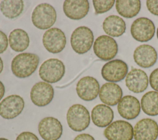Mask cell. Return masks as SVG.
<instances>
[{"instance_id":"1","label":"cell","mask_w":158,"mask_h":140,"mask_svg":"<svg viewBox=\"0 0 158 140\" xmlns=\"http://www.w3.org/2000/svg\"><path fill=\"white\" fill-rule=\"evenodd\" d=\"M39 62L40 58L35 54L29 52L20 53L15 56L12 60V72L18 78H27L35 72Z\"/></svg>"},{"instance_id":"2","label":"cell","mask_w":158,"mask_h":140,"mask_svg":"<svg viewBox=\"0 0 158 140\" xmlns=\"http://www.w3.org/2000/svg\"><path fill=\"white\" fill-rule=\"evenodd\" d=\"M57 14L53 6L48 3H41L36 6L31 14L33 24L38 29L46 30L56 22Z\"/></svg>"},{"instance_id":"3","label":"cell","mask_w":158,"mask_h":140,"mask_svg":"<svg viewBox=\"0 0 158 140\" xmlns=\"http://www.w3.org/2000/svg\"><path fill=\"white\" fill-rule=\"evenodd\" d=\"M67 121L69 126L74 131L86 130L90 123V115L88 110L83 105H72L67 112Z\"/></svg>"},{"instance_id":"4","label":"cell","mask_w":158,"mask_h":140,"mask_svg":"<svg viewBox=\"0 0 158 140\" xmlns=\"http://www.w3.org/2000/svg\"><path fill=\"white\" fill-rule=\"evenodd\" d=\"M65 72L64 63L57 59H49L41 65L39 69L40 77L45 82L54 83L60 81Z\"/></svg>"},{"instance_id":"5","label":"cell","mask_w":158,"mask_h":140,"mask_svg":"<svg viewBox=\"0 0 158 140\" xmlns=\"http://www.w3.org/2000/svg\"><path fill=\"white\" fill-rule=\"evenodd\" d=\"M94 41L93 33L85 26L77 28L70 38V44L73 50L77 54H83L89 51Z\"/></svg>"},{"instance_id":"6","label":"cell","mask_w":158,"mask_h":140,"mask_svg":"<svg viewBox=\"0 0 158 140\" xmlns=\"http://www.w3.org/2000/svg\"><path fill=\"white\" fill-rule=\"evenodd\" d=\"M95 55L102 60H109L115 57L118 52L116 41L108 35L98 36L93 44Z\"/></svg>"},{"instance_id":"7","label":"cell","mask_w":158,"mask_h":140,"mask_svg":"<svg viewBox=\"0 0 158 140\" xmlns=\"http://www.w3.org/2000/svg\"><path fill=\"white\" fill-rule=\"evenodd\" d=\"M104 135L107 140H132L133 128L127 121L116 120L106 127Z\"/></svg>"},{"instance_id":"8","label":"cell","mask_w":158,"mask_h":140,"mask_svg":"<svg viewBox=\"0 0 158 140\" xmlns=\"http://www.w3.org/2000/svg\"><path fill=\"white\" fill-rule=\"evenodd\" d=\"M128 72L127 64L120 59H115L106 63L102 69V78L109 82H118L126 77Z\"/></svg>"},{"instance_id":"9","label":"cell","mask_w":158,"mask_h":140,"mask_svg":"<svg viewBox=\"0 0 158 140\" xmlns=\"http://www.w3.org/2000/svg\"><path fill=\"white\" fill-rule=\"evenodd\" d=\"M130 32L132 37L139 42L151 40L155 34V26L153 22L146 17H139L131 24Z\"/></svg>"},{"instance_id":"10","label":"cell","mask_w":158,"mask_h":140,"mask_svg":"<svg viewBox=\"0 0 158 140\" xmlns=\"http://www.w3.org/2000/svg\"><path fill=\"white\" fill-rule=\"evenodd\" d=\"M43 44L51 53L60 52L66 44V37L64 33L58 28H51L46 31L43 36Z\"/></svg>"},{"instance_id":"11","label":"cell","mask_w":158,"mask_h":140,"mask_svg":"<svg viewBox=\"0 0 158 140\" xmlns=\"http://www.w3.org/2000/svg\"><path fill=\"white\" fill-rule=\"evenodd\" d=\"M24 106L25 102L21 96L10 95L0 102V115L4 119H13L22 113Z\"/></svg>"},{"instance_id":"12","label":"cell","mask_w":158,"mask_h":140,"mask_svg":"<svg viewBox=\"0 0 158 140\" xmlns=\"http://www.w3.org/2000/svg\"><path fill=\"white\" fill-rule=\"evenodd\" d=\"M38 132L44 140H58L62 134V125L58 119L47 117L40 121Z\"/></svg>"},{"instance_id":"13","label":"cell","mask_w":158,"mask_h":140,"mask_svg":"<svg viewBox=\"0 0 158 140\" xmlns=\"http://www.w3.org/2000/svg\"><path fill=\"white\" fill-rule=\"evenodd\" d=\"M54 97V89L49 83L43 81L36 83L31 88L30 99L31 102L38 107L48 105Z\"/></svg>"},{"instance_id":"14","label":"cell","mask_w":158,"mask_h":140,"mask_svg":"<svg viewBox=\"0 0 158 140\" xmlns=\"http://www.w3.org/2000/svg\"><path fill=\"white\" fill-rule=\"evenodd\" d=\"M158 136V124L151 118H143L134 126L135 140H156Z\"/></svg>"},{"instance_id":"15","label":"cell","mask_w":158,"mask_h":140,"mask_svg":"<svg viewBox=\"0 0 158 140\" xmlns=\"http://www.w3.org/2000/svg\"><path fill=\"white\" fill-rule=\"evenodd\" d=\"M99 90V82L96 78L90 76L81 78L76 86V91L78 97L85 101H91L96 99Z\"/></svg>"},{"instance_id":"16","label":"cell","mask_w":158,"mask_h":140,"mask_svg":"<svg viewBox=\"0 0 158 140\" xmlns=\"http://www.w3.org/2000/svg\"><path fill=\"white\" fill-rule=\"evenodd\" d=\"M149 80L146 72L139 68H132L125 77V84L128 89L135 93L144 91L148 86Z\"/></svg>"},{"instance_id":"17","label":"cell","mask_w":158,"mask_h":140,"mask_svg":"<svg viewBox=\"0 0 158 140\" xmlns=\"http://www.w3.org/2000/svg\"><path fill=\"white\" fill-rule=\"evenodd\" d=\"M133 59L138 66L143 68H149L156 62L157 53L152 46L148 44H141L135 49Z\"/></svg>"},{"instance_id":"18","label":"cell","mask_w":158,"mask_h":140,"mask_svg":"<svg viewBox=\"0 0 158 140\" xmlns=\"http://www.w3.org/2000/svg\"><path fill=\"white\" fill-rule=\"evenodd\" d=\"M117 110L119 115L123 118L133 120L139 115L141 105L136 97L127 95L123 96L118 102Z\"/></svg>"},{"instance_id":"19","label":"cell","mask_w":158,"mask_h":140,"mask_svg":"<svg viewBox=\"0 0 158 140\" xmlns=\"http://www.w3.org/2000/svg\"><path fill=\"white\" fill-rule=\"evenodd\" d=\"M89 9V4L87 0H66L63 4L65 15L73 20L84 18L88 14Z\"/></svg>"},{"instance_id":"20","label":"cell","mask_w":158,"mask_h":140,"mask_svg":"<svg viewBox=\"0 0 158 140\" xmlns=\"http://www.w3.org/2000/svg\"><path fill=\"white\" fill-rule=\"evenodd\" d=\"M123 92L120 86L115 83H104L100 88L99 97L101 102L107 105L114 106L122 98Z\"/></svg>"},{"instance_id":"21","label":"cell","mask_w":158,"mask_h":140,"mask_svg":"<svg viewBox=\"0 0 158 140\" xmlns=\"http://www.w3.org/2000/svg\"><path fill=\"white\" fill-rule=\"evenodd\" d=\"M114 117L112 109L104 104H98L91 110V120L98 127L104 128L109 126Z\"/></svg>"},{"instance_id":"22","label":"cell","mask_w":158,"mask_h":140,"mask_svg":"<svg viewBox=\"0 0 158 140\" xmlns=\"http://www.w3.org/2000/svg\"><path fill=\"white\" fill-rule=\"evenodd\" d=\"M102 28L104 32L109 36L118 37L125 32L126 24L121 17L111 15L104 19Z\"/></svg>"},{"instance_id":"23","label":"cell","mask_w":158,"mask_h":140,"mask_svg":"<svg viewBox=\"0 0 158 140\" xmlns=\"http://www.w3.org/2000/svg\"><path fill=\"white\" fill-rule=\"evenodd\" d=\"M9 43L10 48L15 52H22L27 49L30 39L27 33L20 28L12 30L9 36Z\"/></svg>"},{"instance_id":"24","label":"cell","mask_w":158,"mask_h":140,"mask_svg":"<svg viewBox=\"0 0 158 140\" xmlns=\"http://www.w3.org/2000/svg\"><path fill=\"white\" fill-rule=\"evenodd\" d=\"M115 8L119 15L127 19H131L139 12L141 1L139 0H117Z\"/></svg>"},{"instance_id":"25","label":"cell","mask_w":158,"mask_h":140,"mask_svg":"<svg viewBox=\"0 0 158 140\" xmlns=\"http://www.w3.org/2000/svg\"><path fill=\"white\" fill-rule=\"evenodd\" d=\"M141 107L148 115H158V92L150 91L145 93L141 99Z\"/></svg>"},{"instance_id":"26","label":"cell","mask_w":158,"mask_h":140,"mask_svg":"<svg viewBox=\"0 0 158 140\" xmlns=\"http://www.w3.org/2000/svg\"><path fill=\"white\" fill-rule=\"evenodd\" d=\"M23 1L22 0H4L0 3V10L2 14L9 19L19 17L23 12Z\"/></svg>"},{"instance_id":"27","label":"cell","mask_w":158,"mask_h":140,"mask_svg":"<svg viewBox=\"0 0 158 140\" xmlns=\"http://www.w3.org/2000/svg\"><path fill=\"white\" fill-rule=\"evenodd\" d=\"M114 0L108 1H98L93 0V4L96 14H103L109 11L114 6L115 3Z\"/></svg>"},{"instance_id":"28","label":"cell","mask_w":158,"mask_h":140,"mask_svg":"<svg viewBox=\"0 0 158 140\" xmlns=\"http://www.w3.org/2000/svg\"><path fill=\"white\" fill-rule=\"evenodd\" d=\"M149 81L151 88L158 92V68L151 72Z\"/></svg>"},{"instance_id":"29","label":"cell","mask_w":158,"mask_h":140,"mask_svg":"<svg viewBox=\"0 0 158 140\" xmlns=\"http://www.w3.org/2000/svg\"><path fill=\"white\" fill-rule=\"evenodd\" d=\"M15 140H39V139L31 132L23 131L17 136Z\"/></svg>"},{"instance_id":"30","label":"cell","mask_w":158,"mask_h":140,"mask_svg":"<svg viewBox=\"0 0 158 140\" xmlns=\"http://www.w3.org/2000/svg\"><path fill=\"white\" fill-rule=\"evenodd\" d=\"M146 6L148 10L152 14L158 16V1H146Z\"/></svg>"},{"instance_id":"31","label":"cell","mask_w":158,"mask_h":140,"mask_svg":"<svg viewBox=\"0 0 158 140\" xmlns=\"http://www.w3.org/2000/svg\"><path fill=\"white\" fill-rule=\"evenodd\" d=\"M8 39L7 35L0 30V54L3 53L8 47Z\"/></svg>"},{"instance_id":"32","label":"cell","mask_w":158,"mask_h":140,"mask_svg":"<svg viewBox=\"0 0 158 140\" xmlns=\"http://www.w3.org/2000/svg\"><path fill=\"white\" fill-rule=\"evenodd\" d=\"M73 140H95L94 138L90 134L82 133L77 135Z\"/></svg>"},{"instance_id":"33","label":"cell","mask_w":158,"mask_h":140,"mask_svg":"<svg viewBox=\"0 0 158 140\" xmlns=\"http://www.w3.org/2000/svg\"><path fill=\"white\" fill-rule=\"evenodd\" d=\"M5 93V88L3 83L0 81V101L3 97Z\"/></svg>"},{"instance_id":"34","label":"cell","mask_w":158,"mask_h":140,"mask_svg":"<svg viewBox=\"0 0 158 140\" xmlns=\"http://www.w3.org/2000/svg\"><path fill=\"white\" fill-rule=\"evenodd\" d=\"M3 70V61L2 59L0 57V74L2 72Z\"/></svg>"},{"instance_id":"35","label":"cell","mask_w":158,"mask_h":140,"mask_svg":"<svg viewBox=\"0 0 158 140\" xmlns=\"http://www.w3.org/2000/svg\"><path fill=\"white\" fill-rule=\"evenodd\" d=\"M0 140H9L6 138H0Z\"/></svg>"},{"instance_id":"36","label":"cell","mask_w":158,"mask_h":140,"mask_svg":"<svg viewBox=\"0 0 158 140\" xmlns=\"http://www.w3.org/2000/svg\"><path fill=\"white\" fill-rule=\"evenodd\" d=\"M157 39H158V28H157Z\"/></svg>"}]
</instances>
